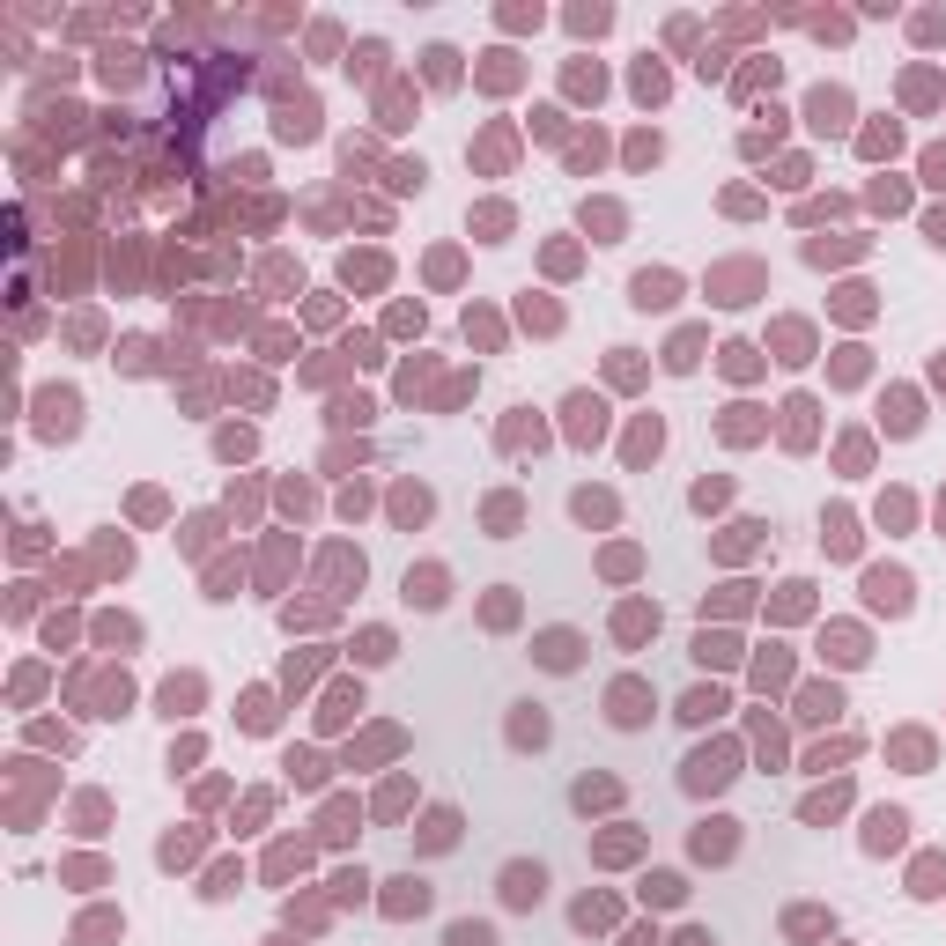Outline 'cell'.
<instances>
[{
	"mask_svg": "<svg viewBox=\"0 0 946 946\" xmlns=\"http://www.w3.org/2000/svg\"><path fill=\"white\" fill-rule=\"evenodd\" d=\"M843 806H850V784H828V791H813V799H806L799 813H806V821H813V828H821V821H836V813H843Z\"/></svg>",
	"mask_w": 946,
	"mask_h": 946,
	"instance_id": "44dd1931",
	"label": "cell"
},
{
	"mask_svg": "<svg viewBox=\"0 0 946 946\" xmlns=\"http://www.w3.org/2000/svg\"><path fill=\"white\" fill-rule=\"evenodd\" d=\"M533 658H540L547 673H577L584 636H577V629H540V636H533Z\"/></svg>",
	"mask_w": 946,
	"mask_h": 946,
	"instance_id": "277c9868",
	"label": "cell"
},
{
	"mask_svg": "<svg viewBox=\"0 0 946 946\" xmlns=\"http://www.w3.org/2000/svg\"><path fill=\"white\" fill-rule=\"evenodd\" d=\"M636 97H643V104H658V97H666V67H658L651 52H643V67H636Z\"/></svg>",
	"mask_w": 946,
	"mask_h": 946,
	"instance_id": "f1b7e54d",
	"label": "cell"
},
{
	"mask_svg": "<svg viewBox=\"0 0 946 946\" xmlns=\"http://www.w3.org/2000/svg\"><path fill=\"white\" fill-rule=\"evenodd\" d=\"M570 89L577 97H599V67H570Z\"/></svg>",
	"mask_w": 946,
	"mask_h": 946,
	"instance_id": "f6af8a7d",
	"label": "cell"
},
{
	"mask_svg": "<svg viewBox=\"0 0 946 946\" xmlns=\"http://www.w3.org/2000/svg\"><path fill=\"white\" fill-rule=\"evenodd\" d=\"M274 134L281 141H311L318 134V97H289V104H281V119H274Z\"/></svg>",
	"mask_w": 946,
	"mask_h": 946,
	"instance_id": "8fae6325",
	"label": "cell"
},
{
	"mask_svg": "<svg viewBox=\"0 0 946 946\" xmlns=\"http://www.w3.org/2000/svg\"><path fill=\"white\" fill-rule=\"evenodd\" d=\"M510 747H547V710H540V703H518V710H510Z\"/></svg>",
	"mask_w": 946,
	"mask_h": 946,
	"instance_id": "4fadbf2b",
	"label": "cell"
},
{
	"mask_svg": "<svg viewBox=\"0 0 946 946\" xmlns=\"http://www.w3.org/2000/svg\"><path fill=\"white\" fill-rule=\"evenodd\" d=\"M806 119H813V134H843V126H850V89H813V97H806Z\"/></svg>",
	"mask_w": 946,
	"mask_h": 946,
	"instance_id": "8992f818",
	"label": "cell"
},
{
	"mask_svg": "<svg viewBox=\"0 0 946 946\" xmlns=\"http://www.w3.org/2000/svg\"><path fill=\"white\" fill-rule=\"evenodd\" d=\"M821 643L836 651V666H858V658H865V636L858 629H836V636H821Z\"/></svg>",
	"mask_w": 946,
	"mask_h": 946,
	"instance_id": "1f68e13d",
	"label": "cell"
},
{
	"mask_svg": "<svg viewBox=\"0 0 946 946\" xmlns=\"http://www.w3.org/2000/svg\"><path fill=\"white\" fill-rule=\"evenodd\" d=\"M880 414H887V429H895V437H910V429H917V400H910V392H895Z\"/></svg>",
	"mask_w": 946,
	"mask_h": 946,
	"instance_id": "4dcf8cb0",
	"label": "cell"
},
{
	"mask_svg": "<svg viewBox=\"0 0 946 946\" xmlns=\"http://www.w3.org/2000/svg\"><path fill=\"white\" fill-rule=\"evenodd\" d=\"M473 222H481V230H488V244H496V237L510 230V207H481V215H473Z\"/></svg>",
	"mask_w": 946,
	"mask_h": 946,
	"instance_id": "7bdbcfd3",
	"label": "cell"
},
{
	"mask_svg": "<svg viewBox=\"0 0 946 946\" xmlns=\"http://www.w3.org/2000/svg\"><path fill=\"white\" fill-rule=\"evenodd\" d=\"M607 23H614V8H570V30H577V37H599Z\"/></svg>",
	"mask_w": 946,
	"mask_h": 946,
	"instance_id": "d590c367",
	"label": "cell"
},
{
	"mask_svg": "<svg viewBox=\"0 0 946 946\" xmlns=\"http://www.w3.org/2000/svg\"><path fill=\"white\" fill-rule=\"evenodd\" d=\"M673 946H717V939H710V932H703V924H688V932H680V939H673Z\"/></svg>",
	"mask_w": 946,
	"mask_h": 946,
	"instance_id": "c3c4849f",
	"label": "cell"
},
{
	"mask_svg": "<svg viewBox=\"0 0 946 946\" xmlns=\"http://www.w3.org/2000/svg\"><path fill=\"white\" fill-rule=\"evenodd\" d=\"M629 163H658V134H636L629 141Z\"/></svg>",
	"mask_w": 946,
	"mask_h": 946,
	"instance_id": "7dc6e473",
	"label": "cell"
},
{
	"mask_svg": "<svg viewBox=\"0 0 946 946\" xmlns=\"http://www.w3.org/2000/svg\"><path fill=\"white\" fill-rule=\"evenodd\" d=\"M695 658H703V666H732V658H740V643H732V636H695Z\"/></svg>",
	"mask_w": 946,
	"mask_h": 946,
	"instance_id": "484cf974",
	"label": "cell"
},
{
	"mask_svg": "<svg viewBox=\"0 0 946 946\" xmlns=\"http://www.w3.org/2000/svg\"><path fill=\"white\" fill-rule=\"evenodd\" d=\"M570 799H577V813H592V806H621V784H614V777H577Z\"/></svg>",
	"mask_w": 946,
	"mask_h": 946,
	"instance_id": "ffe728a7",
	"label": "cell"
},
{
	"mask_svg": "<svg viewBox=\"0 0 946 946\" xmlns=\"http://www.w3.org/2000/svg\"><path fill=\"white\" fill-rule=\"evenodd\" d=\"M74 414H82V400H74V392H52L45 400V429L52 437H74Z\"/></svg>",
	"mask_w": 946,
	"mask_h": 946,
	"instance_id": "603a6c76",
	"label": "cell"
},
{
	"mask_svg": "<svg viewBox=\"0 0 946 946\" xmlns=\"http://www.w3.org/2000/svg\"><path fill=\"white\" fill-rule=\"evenodd\" d=\"M422 60H429V82H459V52L451 45H429Z\"/></svg>",
	"mask_w": 946,
	"mask_h": 946,
	"instance_id": "d6a6232c",
	"label": "cell"
},
{
	"mask_svg": "<svg viewBox=\"0 0 946 946\" xmlns=\"http://www.w3.org/2000/svg\"><path fill=\"white\" fill-rule=\"evenodd\" d=\"M902 836H910V813L902 806H873L865 813V850H873V858L880 850H902Z\"/></svg>",
	"mask_w": 946,
	"mask_h": 946,
	"instance_id": "52a82bcc",
	"label": "cell"
},
{
	"mask_svg": "<svg viewBox=\"0 0 946 946\" xmlns=\"http://www.w3.org/2000/svg\"><path fill=\"white\" fill-rule=\"evenodd\" d=\"M414 843H422V850H451V843H459V813H451V806H429L422 828H414Z\"/></svg>",
	"mask_w": 946,
	"mask_h": 946,
	"instance_id": "7c38bea8",
	"label": "cell"
},
{
	"mask_svg": "<svg viewBox=\"0 0 946 946\" xmlns=\"http://www.w3.org/2000/svg\"><path fill=\"white\" fill-rule=\"evenodd\" d=\"M910 895H946V858H917V873H910Z\"/></svg>",
	"mask_w": 946,
	"mask_h": 946,
	"instance_id": "d4e9b609",
	"label": "cell"
},
{
	"mask_svg": "<svg viewBox=\"0 0 946 946\" xmlns=\"http://www.w3.org/2000/svg\"><path fill=\"white\" fill-rule=\"evenodd\" d=\"M193 703H200V680H193V673H185V680H170V688H163V710H170V717H185Z\"/></svg>",
	"mask_w": 946,
	"mask_h": 946,
	"instance_id": "f546056e",
	"label": "cell"
},
{
	"mask_svg": "<svg viewBox=\"0 0 946 946\" xmlns=\"http://www.w3.org/2000/svg\"><path fill=\"white\" fill-rule=\"evenodd\" d=\"M562 414H570V437H577V444H599V437H607V400H592V392H570Z\"/></svg>",
	"mask_w": 946,
	"mask_h": 946,
	"instance_id": "ba28073f",
	"label": "cell"
},
{
	"mask_svg": "<svg viewBox=\"0 0 946 946\" xmlns=\"http://www.w3.org/2000/svg\"><path fill=\"white\" fill-rule=\"evenodd\" d=\"M570 510H577L584 525H607V518H614V496H592V488H584V496H577Z\"/></svg>",
	"mask_w": 946,
	"mask_h": 946,
	"instance_id": "e575fe53",
	"label": "cell"
},
{
	"mask_svg": "<svg viewBox=\"0 0 946 946\" xmlns=\"http://www.w3.org/2000/svg\"><path fill=\"white\" fill-rule=\"evenodd\" d=\"M429 910V880H392V895H385V917H422Z\"/></svg>",
	"mask_w": 946,
	"mask_h": 946,
	"instance_id": "5bb4252c",
	"label": "cell"
},
{
	"mask_svg": "<svg viewBox=\"0 0 946 946\" xmlns=\"http://www.w3.org/2000/svg\"><path fill=\"white\" fill-rule=\"evenodd\" d=\"M932 244H939V252H946V215H932Z\"/></svg>",
	"mask_w": 946,
	"mask_h": 946,
	"instance_id": "f907efd6",
	"label": "cell"
},
{
	"mask_svg": "<svg viewBox=\"0 0 946 946\" xmlns=\"http://www.w3.org/2000/svg\"><path fill=\"white\" fill-rule=\"evenodd\" d=\"M732 777H740V754H732V747H695L688 769H680V784H688L695 799H703V791H725Z\"/></svg>",
	"mask_w": 946,
	"mask_h": 946,
	"instance_id": "7a4b0ae2",
	"label": "cell"
},
{
	"mask_svg": "<svg viewBox=\"0 0 946 946\" xmlns=\"http://www.w3.org/2000/svg\"><path fill=\"white\" fill-rule=\"evenodd\" d=\"M570 917H577V932H607V924L621 917V902H614V895H584Z\"/></svg>",
	"mask_w": 946,
	"mask_h": 946,
	"instance_id": "ac0fdd59",
	"label": "cell"
},
{
	"mask_svg": "<svg viewBox=\"0 0 946 946\" xmlns=\"http://www.w3.org/2000/svg\"><path fill=\"white\" fill-rule=\"evenodd\" d=\"M924 170H932V185H946V148H932V156H924Z\"/></svg>",
	"mask_w": 946,
	"mask_h": 946,
	"instance_id": "681fc988",
	"label": "cell"
},
{
	"mask_svg": "<svg viewBox=\"0 0 946 946\" xmlns=\"http://www.w3.org/2000/svg\"><path fill=\"white\" fill-rule=\"evenodd\" d=\"M725 703H732L725 688H688V695H680V717H688V725H710V717L725 710Z\"/></svg>",
	"mask_w": 946,
	"mask_h": 946,
	"instance_id": "2e32d148",
	"label": "cell"
},
{
	"mask_svg": "<svg viewBox=\"0 0 946 946\" xmlns=\"http://www.w3.org/2000/svg\"><path fill=\"white\" fill-rule=\"evenodd\" d=\"M651 629H658V607H643V599H629V607L614 614V636H621V643H643Z\"/></svg>",
	"mask_w": 946,
	"mask_h": 946,
	"instance_id": "9a60e30c",
	"label": "cell"
},
{
	"mask_svg": "<svg viewBox=\"0 0 946 946\" xmlns=\"http://www.w3.org/2000/svg\"><path fill=\"white\" fill-rule=\"evenodd\" d=\"M274 946H304V939H274Z\"/></svg>",
	"mask_w": 946,
	"mask_h": 946,
	"instance_id": "f5cc1de1",
	"label": "cell"
},
{
	"mask_svg": "<svg viewBox=\"0 0 946 946\" xmlns=\"http://www.w3.org/2000/svg\"><path fill=\"white\" fill-rule=\"evenodd\" d=\"M695 355H703V333H680L666 348V370H695Z\"/></svg>",
	"mask_w": 946,
	"mask_h": 946,
	"instance_id": "836d02e7",
	"label": "cell"
},
{
	"mask_svg": "<svg viewBox=\"0 0 946 946\" xmlns=\"http://www.w3.org/2000/svg\"><path fill=\"white\" fill-rule=\"evenodd\" d=\"M444 946H503V939H496V924H473L466 917V924H451V932H444Z\"/></svg>",
	"mask_w": 946,
	"mask_h": 946,
	"instance_id": "83f0119b",
	"label": "cell"
},
{
	"mask_svg": "<svg viewBox=\"0 0 946 946\" xmlns=\"http://www.w3.org/2000/svg\"><path fill=\"white\" fill-rule=\"evenodd\" d=\"M784 932H791V939H828V932H836V917H828V910H806V902H799V910H784Z\"/></svg>",
	"mask_w": 946,
	"mask_h": 946,
	"instance_id": "d6986e66",
	"label": "cell"
},
{
	"mask_svg": "<svg viewBox=\"0 0 946 946\" xmlns=\"http://www.w3.org/2000/svg\"><path fill=\"white\" fill-rule=\"evenodd\" d=\"M643 717H651V688H643L636 673H621L614 688H607V725H621V732H636Z\"/></svg>",
	"mask_w": 946,
	"mask_h": 946,
	"instance_id": "3957f363",
	"label": "cell"
},
{
	"mask_svg": "<svg viewBox=\"0 0 946 946\" xmlns=\"http://www.w3.org/2000/svg\"><path fill=\"white\" fill-rule=\"evenodd\" d=\"M355 658H363V666H385V658H392V636H385V629H363V651H355Z\"/></svg>",
	"mask_w": 946,
	"mask_h": 946,
	"instance_id": "f35d334b",
	"label": "cell"
},
{
	"mask_svg": "<svg viewBox=\"0 0 946 946\" xmlns=\"http://www.w3.org/2000/svg\"><path fill=\"white\" fill-rule=\"evenodd\" d=\"M821 547H828V555H850V547H858V533H850V510H828V518H821Z\"/></svg>",
	"mask_w": 946,
	"mask_h": 946,
	"instance_id": "cb8c5ba5",
	"label": "cell"
},
{
	"mask_svg": "<svg viewBox=\"0 0 946 946\" xmlns=\"http://www.w3.org/2000/svg\"><path fill=\"white\" fill-rule=\"evenodd\" d=\"M621 946H658V939H651V932H629V939H621Z\"/></svg>",
	"mask_w": 946,
	"mask_h": 946,
	"instance_id": "816d5d0a",
	"label": "cell"
},
{
	"mask_svg": "<svg viewBox=\"0 0 946 946\" xmlns=\"http://www.w3.org/2000/svg\"><path fill=\"white\" fill-rule=\"evenodd\" d=\"M732 850H740V821H703L695 828V858L703 865H725Z\"/></svg>",
	"mask_w": 946,
	"mask_h": 946,
	"instance_id": "9c48e42d",
	"label": "cell"
},
{
	"mask_svg": "<svg viewBox=\"0 0 946 946\" xmlns=\"http://www.w3.org/2000/svg\"><path fill=\"white\" fill-rule=\"evenodd\" d=\"M422 178H429L422 156H414V163H392V193H422Z\"/></svg>",
	"mask_w": 946,
	"mask_h": 946,
	"instance_id": "8d00e7d4",
	"label": "cell"
},
{
	"mask_svg": "<svg viewBox=\"0 0 946 946\" xmlns=\"http://www.w3.org/2000/svg\"><path fill=\"white\" fill-rule=\"evenodd\" d=\"M673 289H680V281H673L666 267H643V274L629 281V304H636V311H666V304H673Z\"/></svg>",
	"mask_w": 946,
	"mask_h": 946,
	"instance_id": "30bf717a",
	"label": "cell"
},
{
	"mask_svg": "<svg viewBox=\"0 0 946 946\" xmlns=\"http://www.w3.org/2000/svg\"><path fill=\"white\" fill-rule=\"evenodd\" d=\"M762 82H777V60H769V67H747V74H740V97H754Z\"/></svg>",
	"mask_w": 946,
	"mask_h": 946,
	"instance_id": "ee69618b",
	"label": "cell"
},
{
	"mask_svg": "<svg viewBox=\"0 0 946 946\" xmlns=\"http://www.w3.org/2000/svg\"><path fill=\"white\" fill-rule=\"evenodd\" d=\"M496 895H503V910H540V895H547V865H540V858H510L503 873H496Z\"/></svg>",
	"mask_w": 946,
	"mask_h": 946,
	"instance_id": "6da1fadb",
	"label": "cell"
},
{
	"mask_svg": "<svg viewBox=\"0 0 946 946\" xmlns=\"http://www.w3.org/2000/svg\"><path fill=\"white\" fill-rule=\"evenodd\" d=\"M488 525H496V540H510V525H518V496H496V503H488Z\"/></svg>",
	"mask_w": 946,
	"mask_h": 946,
	"instance_id": "74e56055",
	"label": "cell"
},
{
	"mask_svg": "<svg viewBox=\"0 0 946 946\" xmlns=\"http://www.w3.org/2000/svg\"><path fill=\"white\" fill-rule=\"evenodd\" d=\"M407 599L414 607H444V570H407Z\"/></svg>",
	"mask_w": 946,
	"mask_h": 946,
	"instance_id": "7402d4cb",
	"label": "cell"
},
{
	"mask_svg": "<svg viewBox=\"0 0 946 946\" xmlns=\"http://www.w3.org/2000/svg\"><path fill=\"white\" fill-rule=\"evenodd\" d=\"M658 444H666V429H658L651 414H643V422H636V437H629V459H636V466H643V459H658Z\"/></svg>",
	"mask_w": 946,
	"mask_h": 946,
	"instance_id": "4316f807",
	"label": "cell"
},
{
	"mask_svg": "<svg viewBox=\"0 0 946 946\" xmlns=\"http://www.w3.org/2000/svg\"><path fill=\"white\" fill-rule=\"evenodd\" d=\"M850 754H858V740H836V747H813V754H806V769H828V762H850Z\"/></svg>",
	"mask_w": 946,
	"mask_h": 946,
	"instance_id": "b9f144b4",
	"label": "cell"
},
{
	"mask_svg": "<svg viewBox=\"0 0 946 946\" xmlns=\"http://www.w3.org/2000/svg\"><path fill=\"white\" fill-rule=\"evenodd\" d=\"M643 902H651V910H673V902H688V880L680 873H643Z\"/></svg>",
	"mask_w": 946,
	"mask_h": 946,
	"instance_id": "e0dca14e",
	"label": "cell"
},
{
	"mask_svg": "<svg viewBox=\"0 0 946 946\" xmlns=\"http://www.w3.org/2000/svg\"><path fill=\"white\" fill-rule=\"evenodd\" d=\"M865 599L873 607H887V614H910V570H865Z\"/></svg>",
	"mask_w": 946,
	"mask_h": 946,
	"instance_id": "5b68a950",
	"label": "cell"
},
{
	"mask_svg": "<svg viewBox=\"0 0 946 946\" xmlns=\"http://www.w3.org/2000/svg\"><path fill=\"white\" fill-rule=\"evenodd\" d=\"M392 510L414 525V518H429V496H422V488H400V496H392Z\"/></svg>",
	"mask_w": 946,
	"mask_h": 946,
	"instance_id": "60d3db41",
	"label": "cell"
},
{
	"mask_svg": "<svg viewBox=\"0 0 946 946\" xmlns=\"http://www.w3.org/2000/svg\"><path fill=\"white\" fill-rule=\"evenodd\" d=\"M363 887H370V873L355 865V873H340V880H333V902H363Z\"/></svg>",
	"mask_w": 946,
	"mask_h": 946,
	"instance_id": "ab89813d",
	"label": "cell"
},
{
	"mask_svg": "<svg viewBox=\"0 0 946 946\" xmlns=\"http://www.w3.org/2000/svg\"><path fill=\"white\" fill-rule=\"evenodd\" d=\"M784 673H791L784 658H777V651H762V666H754V680H762V688H769V680H784Z\"/></svg>",
	"mask_w": 946,
	"mask_h": 946,
	"instance_id": "bcb514c9",
	"label": "cell"
}]
</instances>
